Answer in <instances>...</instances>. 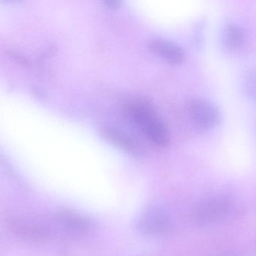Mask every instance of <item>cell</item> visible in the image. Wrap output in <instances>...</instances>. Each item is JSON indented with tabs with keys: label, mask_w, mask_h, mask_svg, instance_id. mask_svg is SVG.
<instances>
[{
	"label": "cell",
	"mask_w": 256,
	"mask_h": 256,
	"mask_svg": "<svg viewBox=\"0 0 256 256\" xmlns=\"http://www.w3.org/2000/svg\"><path fill=\"white\" fill-rule=\"evenodd\" d=\"M188 110L191 121L201 130H214L222 122V114L219 108L208 100L191 99L188 102Z\"/></svg>",
	"instance_id": "2"
},
{
	"label": "cell",
	"mask_w": 256,
	"mask_h": 256,
	"mask_svg": "<svg viewBox=\"0 0 256 256\" xmlns=\"http://www.w3.org/2000/svg\"><path fill=\"white\" fill-rule=\"evenodd\" d=\"M232 200L226 194H218L206 200L197 212L198 221L210 224L222 219L230 212Z\"/></svg>",
	"instance_id": "5"
},
{
	"label": "cell",
	"mask_w": 256,
	"mask_h": 256,
	"mask_svg": "<svg viewBox=\"0 0 256 256\" xmlns=\"http://www.w3.org/2000/svg\"><path fill=\"white\" fill-rule=\"evenodd\" d=\"M8 55L10 58H13L16 62L19 63V64L25 66H28V60H27L24 56H22V54H19V52H14V51H9V52H8Z\"/></svg>",
	"instance_id": "10"
},
{
	"label": "cell",
	"mask_w": 256,
	"mask_h": 256,
	"mask_svg": "<svg viewBox=\"0 0 256 256\" xmlns=\"http://www.w3.org/2000/svg\"><path fill=\"white\" fill-rule=\"evenodd\" d=\"M243 88L246 96L256 103V68L246 72L243 79Z\"/></svg>",
	"instance_id": "9"
},
{
	"label": "cell",
	"mask_w": 256,
	"mask_h": 256,
	"mask_svg": "<svg viewBox=\"0 0 256 256\" xmlns=\"http://www.w3.org/2000/svg\"><path fill=\"white\" fill-rule=\"evenodd\" d=\"M100 132L104 138L120 150H124L132 156L140 154V148L138 143L132 137L121 130L111 127H103L100 129Z\"/></svg>",
	"instance_id": "7"
},
{
	"label": "cell",
	"mask_w": 256,
	"mask_h": 256,
	"mask_svg": "<svg viewBox=\"0 0 256 256\" xmlns=\"http://www.w3.org/2000/svg\"><path fill=\"white\" fill-rule=\"evenodd\" d=\"M148 49L155 55L174 64H180L185 60L183 50L168 40L162 38H154L149 42Z\"/></svg>",
	"instance_id": "6"
},
{
	"label": "cell",
	"mask_w": 256,
	"mask_h": 256,
	"mask_svg": "<svg viewBox=\"0 0 256 256\" xmlns=\"http://www.w3.org/2000/svg\"><path fill=\"white\" fill-rule=\"evenodd\" d=\"M4 2H18L20 1V0H2Z\"/></svg>",
	"instance_id": "12"
},
{
	"label": "cell",
	"mask_w": 256,
	"mask_h": 256,
	"mask_svg": "<svg viewBox=\"0 0 256 256\" xmlns=\"http://www.w3.org/2000/svg\"><path fill=\"white\" fill-rule=\"evenodd\" d=\"M92 224L88 218L70 210H63L56 216L49 226L50 234L56 232L66 237L76 238L90 232Z\"/></svg>",
	"instance_id": "3"
},
{
	"label": "cell",
	"mask_w": 256,
	"mask_h": 256,
	"mask_svg": "<svg viewBox=\"0 0 256 256\" xmlns=\"http://www.w3.org/2000/svg\"><path fill=\"white\" fill-rule=\"evenodd\" d=\"M244 43V33L237 26L228 25L224 34V45L228 50H236Z\"/></svg>",
	"instance_id": "8"
},
{
	"label": "cell",
	"mask_w": 256,
	"mask_h": 256,
	"mask_svg": "<svg viewBox=\"0 0 256 256\" xmlns=\"http://www.w3.org/2000/svg\"><path fill=\"white\" fill-rule=\"evenodd\" d=\"M124 112L152 142L160 147L168 146L170 140L168 128L148 102L142 99L131 100L126 104Z\"/></svg>",
	"instance_id": "1"
},
{
	"label": "cell",
	"mask_w": 256,
	"mask_h": 256,
	"mask_svg": "<svg viewBox=\"0 0 256 256\" xmlns=\"http://www.w3.org/2000/svg\"><path fill=\"white\" fill-rule=\"evenodd\" d=\"M136 228L142 234L159 236L170 232L172 222L168 215L156 208L148 209L138 219Z\"/></svg>",
	"instance_id": "4"
},
{
	"label": "cell",
	"mask_w": 256,
	"mask_h": 256,
	"mask_svg": "<svg viewBox=\"0 0 256 256\" xmlns=\"http://www.w3.org/2000/svg\"><path fill=\"white\" fill-rule=\"evenodd\" d=\"M105 4L110 8L117 10L122 6V0H104Z\"/></svg>",
	"instance_id": "11"
}]
</instances>
